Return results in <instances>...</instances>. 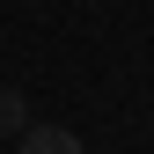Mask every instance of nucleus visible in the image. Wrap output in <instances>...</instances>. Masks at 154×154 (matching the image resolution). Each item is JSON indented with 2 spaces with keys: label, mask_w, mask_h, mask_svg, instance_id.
I'll use <instances>...</instances> for the list:
<instances>
[{
  "label": "nucleus",
  "mask_w": 154,
  "mask_h": 154,
  "mask_svg": "<svg viewBox=\"0 0 154 154\" xmlns=\"http://www.w3.org/2000/svg\"><path fill=\"white\" fill-rule=\"evenodd\" d=\"M15 154H88V147L73 140L66 125H37V118H29L22 132H15Z\"/></svg>",
  "instance_id": "obj_1"
},
{
  "label": "nucleus",
  "mask_w": 154,
  "mask_h": 154,
  "mask_svg": "<svg viewBox=\"0 0 154 154\" xmlns=\"http://www.w3.org/2000/svg\"><path fill=\"white\" fill-rule=\"evenodd\" d=\"M22 125H29V95L22 88H0V140H15Z\"/></svg>",
  "instance_id": "obj_2"
}]
</instances>
